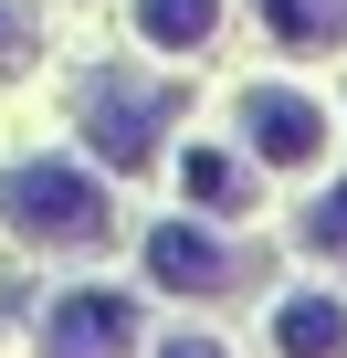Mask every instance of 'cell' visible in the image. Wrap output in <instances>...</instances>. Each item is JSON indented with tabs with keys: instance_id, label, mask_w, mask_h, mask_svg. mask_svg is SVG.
I'll return each instance as SVG.
<instances>
[{
	"instance_id": "obj_8",
	"label": "cell",
	"mask_w": 347,
	"mask_h": 358,
	"mask_svg": "<svg viewBox=\"0 0 347 358\" xmlns=\"http://www.w3.org/2000/svg\"><path fill=\"white\" fill-rule=\"evenodd\" d=\"M263 22H274L295 53H337V43H347V0H263Z\"/></svg>"
},
{
	"instance_id": "obj_4",
	"label": "cell",
	"mask_w": 347,
	"mask_h": 358,
	"mask_svg": "<svg viewBox=\"0 0 347 358\" xmlns=\"http://www.w3.org/2000/svg\"><path fill=\"white\" fill-rule=\"evenodd\" d=\"M137 348V306L126 295H64L43 316V358H126Z\"/></svg>"
},
{
	"instance_id": "obj_11",
	"label": "cell",
	"mask_w": 347,
	"mask_h": 358,
	"mask_svg": "<svg viewBox=\"0 0 347 358\" xmlns=\"http://www.w3.org/2000/svg\"><path fill=\"white\" fill-rule=\"evenodd\" d=\"M158 358H232V348H221V337H168Z\"/></svg>"
},
{
	"instance_id": "obj_5",
	"label": "cell",
	"mask_w": 347,
	"mask_h": 358,
	"mask_svg": "<svg viewBox=\"0 0 347 358\" xmlns=\"http://www.w3.org/2000/svg\"><path fill=\"white\" fill-rule=\"evenodd\" d=\"M242 137H253V158H284V169H295V158L326 148V116H316L305 95H284V85H253V95H242Z\"/></svg>"
},
{
	"instance_id": "obj_6",
	"label": "cell",
	"mask_w": 347,
	"mask_h": 358,
	"mask_svg": "<svg viewBox=\"0 0 347 358\" xmlns=\"http://www.w3.org/2000/svg\"><path fill=\"white\" fill-rule=\"evenodd\" d=\"M274 348H284V358H347V306H337V295H284Z\"/></svg>"
},
{
	"instance_id": "obj_10",
	"label": "cell",
	"mask_w": 347,
	"mask_h": 358,
	"mask_svg": "<svg viewBox=\"0 0 347 358\" xmlns=\"http://www.w3.org/2000/svg\"><path fill=\"white\" fill-rule=\"evenodd\" d=\"M305 243H316V253H347V179H337V190L305 211Z\"/></svg>"
},
{
	"instance_id": "obj_7",
	"label": "cell",
	"mask_w": 347,
	"mask_h": 358,
	"mask_svg": "<svg viewBox=\"0 0 347 358\" xmlns=\"http://www.w3.org/2000/svg\"><path fill=\"white\" fill-rule=\"evenodd\" d=\"M137 32H147L158 53H190V43L221 32V0H137Z\"/></svg>"
},
{
	"instance_id": "obj_1",
	"label": "cell",
	"mask_w": 347,
	"mask_h": 358,
	"mask_svg": "<svg viewBox=\"0 0 347 358\" xmlns=\"http://www.w3.org/2000/svg\"><path fill=\"white\" fill-rule=\"evenodd\" d=\"M0 222L32 232V243L84 253V243H105V190L64 158H22V169H0Z\"/></svg>"
},
{
	"instance_id": "obj_9",
	"label": "cell",
	"mask_w": 347,
	"mask_h": 358,
	"mask_svg": "<svg viewBox=\"0 0 347 358\" xmlns=\"http://www.w3.org/2000/svg\"><path fill=\"white\" fill-rule=\"evenodd\" d=\"M190 201H200V211H232V222H242V211H253V169H232L221 148H200V158H190Z\"/></svg>"
},
{
	"instance_id": "obj_2",
	"label": "cell",
	"mask_w": 347,
	"mask_h": 358,
	"mask_svg": "<svg viewBox=\"0 0 347 358\" xmlns=\"http://www.w3.org/2000/svg\"><path fill=\"white\" fill-rule=\"evenodd\" d=\"M74 116H84V148L105 169H147L158 137H168V116H179V95H168V85H126V74H84L74 85Z\"/></svg>"
},
{
	"instance_id": "obj_12",
	"label": "cell",
	"mask_w": 347,
	"mask_h": 358,
	"mask_svg": "<svg viewBox=\"0 0 347 358\" xmlns=\"http://www.w3.org/2000/svg\"><path fill=\"white\" fill-rule=\"evenodd\" d=\"M0 43H11V22H0Z\"/></svg>"
},
{
	"instance_id": "obj_3",
	"label": "cell",
	"mask_w": 347,
	"mask_h": 358,
	"mask_svg": "<svg viewBox=\"0 0 347 358\" xmlns=\"http://www.w3.org/2000/svg\"><path fill=\"white\" fill-rule=\"evenodd\" d=\"M147 274H158L168 295H221L242 264H232V243H221L211 222H158V232H147Z\"/></svg>"
}]
</instances>
